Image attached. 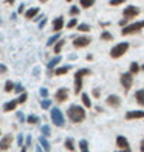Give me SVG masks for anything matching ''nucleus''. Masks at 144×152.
Returning a JSON list of instances; mask_svg holds the SVG:
<instances>
[{
  "mask_svg": "<svg viewBox=\"0 0 144 152\" xmlns=\"http://www.w3.org/2000/svg\"><path fill=\"white\" fill-rule=\"evenodd\" d=\"M64 45H65V39H58L57 41V44L54 45V54H61V51H62V48H64Z\"/></svg>",
  "mask_w": 144,
  "mask_h": 152,
  "instance_id": "23",
  "label": "nucleus"
},
{
  "mask_svg": "<svg viewBox=\"0 0 144 152\" xmlns=\"http://www.w3.org/2000/svg\"><path fill=\"white\" fill-rule=\"evenodd\" d=\"M71 71V65H65V66H60V68H55L54 71V75L55 76H62V75H67L68 72Z\"/></svg>",
  "mask_w": 144,
  "mask_h": 152,
  "instance_id": "19",
  "label": "nucleus"
},
{
  "mask_svg": "<svg viewBox=\"0 0 144 152\" xmlns=\"http://www.w3.org/2000/svg\"><path fill=\"white\" fill-rule=\"evenodd\" d=\"M20 152H27V148H26V147H21V148H20Z\"/></svg>",
  "mask_w": 144,
  "mask_h": 152,
  "instance_id": "52",
  "label": "nucleus"
},
{
  "mask_svg": "<svg viewBox=\"0 0 144 152\" xmlns=\"http://www.w3.org/2000/svg\"><path fill=\"white\" fill-rule=\"evenodd\" d=\"M140 69H141V71H144V65H141V66H140Z\"/></svg>",
  "mask_w": 144,
  "mask_h": 152,
  "instance_id": "56",
  "label": "nucleus"
},
{
  "mask_svg": "<svg viewBox=\"0 0 144 152\" xmlns=\"http://www.w3.org/2000/svg\"><path fill=\"white\" fill-rule=\"evenodd\" d=\"M38 142L41 144V148H43L45 152H51V145H50V142H48V140H47L44 135L40 137V138H38Z\"/></svg>",
  "mask_w": 144,
  "mask_h": 152,
  "instance_id": "20",
  "label": "nucleus"
},
{
  "mask_svg": "<svg viewBox=\"0 0 144 152\" xmlns=\"http://www.w3.org/2000/svg\"><path fill=\"white\" fill-rule=\"evenodd\" d=\"M67 115H68V118L71 120L72 123L78 124V123L85 121V118H86V111H85V109H83L82 106L71 104V106L68 107V110H67Z\"/></svg>",
  "mask_w": 144,
  "mask_h": 152,
  "instance_id": "1",
  "label": "nucleus"
},
{
  "mask_svg": "<svg viewBox=\"0 0 144 152\" xmlns=\"http://www.w3.org/2000/svg\"><path fill=\"white\" fill-rule=\"evenodd\" d=\"M17 99L14 100H10V102H7V103L3 104V110H4L6 113H10V111H14L17 109Z\"/></svg>",
  "mask_w": 144,
  "mask_h": 152,
  "instance_id": "14",
  "label": "nucleus"
},
{
  "mask_svg": "<svg viewBox=\"0 0 144 152\" xmlns=\"http://www.w3.org/2000/svg\"><path fill=\"white\" fill-rule=\"evenodd\" d=\"M58 39H61V34H60V33H55L54 35H52V37L48 38V41H47V47H54Z\"/></svg>",
  "mask_w": 144,
  "mask_h": 152,
  "instance_id": "22",
  "label": "nucleus"
},
{
  "mask_svg": "<svg viewBox=\"0 0 144 152\" xmlns=\"http://www.w3.org/2000/svg\"><path fill=\"white\" fill-rule=\"evenodd\" d=\"M11 144H13V135L11 134L4 135L0 140V151H7L11 147Z\"/></svg>",
  "mask_w": 144,
  "mask_h": 152,
  "instance_id": "11",
  "label": "nucleus"
},
{
  "mask_svg": "<svg viewBox=\"0 0 144 152\" xmlns=\"http://www.w3.org/2000/svg\"><path fill=\"white\" fill-rule=\"evenodd\" d=\"M64 147H65V149H68L69 152H75V149H76V147H75V141H73L72 138H67V140H65Z\"/></svg>",
  "mask_w": 144,
  "mask_h": 152,
  "instance_id": "21",
  "label": "nucleus"
},
{
  "mask_svg": "<svg viewBox=\"0 0 144 152\" xmlns=\"http://www.w3.org/2000/svg\"><path fill=\"white\" fill-rule=\"evenodd\" d=\"M68 97H69V90L67 87H60L55 92V100L58 103H64Z\"/></svg>",
  "mask_w": 144,
  "mask_h": 152,
  "instance_id": "9",
  "label": "nucleus"
},
{
  "mask_svg": "<svg viewBox=\"0 0 144 152\" xmlns=\"http://www.w3.org/2000/svg\"><path fill=\"white\" fill-rule=\"evenodd\" d=\"M51 120H52L54 125H57V127H64L65 125L64 114H62V111L58 107H52L51 109Z\"/></svg>",
  "mask_w": 144,
  "mask_h": 152,
  "instance_id": "4",
  "label": "nucleus"
},
{
  "mask_svg": "<svg viewBox=\"0 0 144 152\" xmlns=\"http://www.w3.org/2000/svg\"><path fill=\"white\" fill-rule=\"evenodd\" d=\"M120 83H122L123 89L129 92L130 90V87L133 86V75L130 73V72H124L120 75Z\"/></svg>",
  "mask_w": 144,
  "mask_h": 152,
  "instance_id": "6",
  "label": "nucleus"
},
{
  "mask_svg": "<svg viewBox=\"0 0 144 152\" xmlns=\"http://www.w3.org/2000/svg\"><path fill=\"white\" fill-rule=\"evenodd\" d=\"M86 59H88V61H92V59H93V56H92V55H88V56H86Z\"/></svg>",
  "mask_w": 144,
  "mask_h": 152,
  "instance_id": "53",
  "label": "nucleus"
},
{
  "mask_svg": "<svg viewBox=\"0 0 144 152\" xmlns=\"http://www.w3.org/2000/svg\"><path fill=\"white\" fill-rule=\"evenodd\" d=\"M17 118L20 120V121H26V117H24V114H21V113H17Z\"/></svg>",
  "mask_w": 144,
  "mask_h": 152,
  "instance_id": "46",
  "label": "nucleus"
},
{
  "mask_svg": "<svg viewBox=\"0 0 144 152\" xmlns=\"http://www.w3.org/2000/svg\"><path fill=\"white\" fill-rule=\"evenodd\" d=\"M65 26V23H64V17H57L54 23H52V30L55 31V33H60L62 28Z\"/></svg>",
  "mask_w": 144,
  "mask_h": 152,
  "instance_id": "13",
  "label": "nucleus"
},
{
  "mask_svg": "<svg viewBox=\"0 0 144 152\" xmlns=\"http://www.w3.org/2000/svg\"><path fill=\"white\" fill-rule=\"evenodd\" d=\"M129 48H130V44L129 42H119L116 44L113 48L110 49V56L113 58V59H117V58H122L123 55L126 54L129 51Z\"/></svg>",
  "mask_w": 144,
  "mask_h": 152,
  "instance_id": "2",
  "label": "nucleus"
},
{
  "mask_svg": "<svg viewBox=\"0 0 144 152\" xmlns=\"http://www.w3.org/2000/svg\"><path fill=\"white\" fill-rule=\"evenodd\" d=\"M41 132H43V135L45 137V138H48V137L51 135V128H50V125H43L41 127Z\"/></svg>",
  "mask_w": 144,
  "mask_h": 152,
  "instance_id": "33",
  "label": "nucleus"
},
{
  "mask_svg": "<svg viewBox=\"0 0 144 152\" xmlns=\"http://www.w3.org/2000/svg\"><path fill=\"white\" fill-rule=\"evenodd\" d=\"M35 151H37V152H43V151H41V148H40L38 145H37V147H35Z\"/></svg>",
  "mask_w": 144,
  "mask_h": 152,
  "instance_id": "54",
  "label": "nucleus"
},
{
  "mask_svg": "<svg viewBox=\"0 0 144 152\" xmlns=\"http://www.w3.org/2000/svg\"><path fill=\"white\" fill-rule=\"evenodd\" d=\"M45 1H48V0H40V3H45Z\"/></svg>",
  "mask_w": 144,
  "mask_h": 152,
  "instance_id": "55",
  "label": "nucleus"
},
{
  "mask_svg": "<svg viewBox=\"0 0 144 152\" xmlns=\"http://www.w3.org/2000/svg\"><path fill=\"white\" fill-rule=\"evenodd\" d=\"M139 14H140V9L137 6H133V4L124 7V10H123V17L127 18V20H132L134 17H137Z\"/></svg>",
  "mask_w": 144,
  "mask_h": 152,
  "instance_id": "7",
  "label": "nucleus"
},
{
  "mask_svg": "<svg viewBox=\"0 0 144 152\" xmlns=\"http://www.w3.org/2000/svg\"><path fill=\"white\" fill-rule=\"evenodd\" d=\"M140 152H144V138L140 142Z\"/></svg>",
  "mask_w": 144,
  "mask_h": 152,
  "instance_id": "49",
  "label": "nucleus"
},
{
  "mask_svg": "<svg viewBox=\"0 0 144 152\" xmlns=\"http://www.w3.org/2000/svg\"><path fill=\"white\" fill-rule=\"evenodd\" d=\"M124 118L132 121V120H140L144 118V110H130L124 114Z\"/></svg>",
  "mask_w": 144,
  "mask_h": 152,
  "instance_id": "10",
  "label": "nucleus"
},
{
  "mask_svg": "<svg viewBox=\"0 0 144 152\" xmlns=\"http://www.w3.org/2000/svg\"><path fill=\"white\" fill-rule=\"evenodd\" d=\"M45 26H47V17H44V18H43V21L38 24V27H40V28H44Z\"/></svg>",
  "mask_w": 144,
  "mask_h": 152,
  "instance_id": "43",
  "label": "nucleus"
},
{
  "mask_svg": "<svg viewBox=\"0 0 144 152\" xmlns=\"http://www.w3.org/2000/svg\"><path fill=\"white\" fill-rule=\"evenodd\" d=\"M7 4H14V0H4Z\"/></svg>",
  "mask_w": 144,
  "mask_h": 152,
  "instance_id": "50",
  "label": "nucleus"
},
{
  "mask_svg": "<svg viewBox=\"0 0 144 152\" xmlns=\"http://www.w3.org/2000/svg\"><path fill=\"white\" fill-rule=\"evenodd\" d=\"M78 26V18L76 17H72L71 20L67 23V28H73V27H76Z\"/></svg>",
  "mask_w": 144,
  "mask_h": 152,
  "instance_id": "35",
  "label": "nucleus"
},
{
  "mask_svg": "<svg viewBox=\"0 0 144 152\" xmlns=\"http://www.w3.org/2000/svg\"><path fill=\"white\" fill-rule=\"evenodd\" d=\"M141 71V69H140V65L139 64H137V62H132V64H130V68H129V72H130V73H132V75H137V73H139V72Z\"/></svg>",
  "mask_w": 144,
  "mask_h": 152,
  "instance_id": "25",
  "label": "nucleus"
},
{
  "mask_svg": "<svg viewBox=\"0 0 144 152\" xmlns=\"http://www.w3.org/2000/svg\"><path fill=\"white\" fill-rule=\"evenodd\" d=\"M23 141H24V137H23L21 134H20V135L17 137V145H18L20 148L23 147Z\"/></svg>",
  "mask_w": 144,
  "mask_h": 152,
  "instance_id": "42",
  "label": "nucleus"
},
{
  "mask_svg": "<svg viewBox=\"0 0 144 152\" xmlns=\"http://www.w3.org/2000/svg\"><path fill=\"white\" fill-rule=\"evenodd\" d=\"M24 9H26V6L24 4H20V7H18V11H17V13H18V14H23V13H24Z\"/></svg>",
  "mask_w": 144,
  "mask_h": 152,
  "instance_id": "47",
  "label": "nucleus"
},
{
  "mask_svg": "<svg viewBox=\"0 0 144 152\" xmlns=\"http://www.w3.org/2000/svg\"><path fill=\"white\" fill-rule=\"evenodd\" d=\"M116 152H132V149L129 148V149H120V151H116Z\"/></svg>",
  "mask_w": 144,
  "mask_h": 152,
  "instance_id": "51",
  "label": "nucleus"
},
{
  "mask_svg": "<svg viewBox=\"0 0 144 152\" xmlns=\"http://www.w3.org/2000/svg\"><path fill=\"white\" fill-rule=\"evenodd\" d=\"M123 3H126V0H109V4L110 6H120Z\"/></svg>",
  "mask_w": 144,
  "mask_h": 152,
  "instance_id": "39",
  "label": "nucleus"
},
{
  "mask_svg": "<svg viewBox=\"0 0 144 152\" xmlns=\"http://www.w3.org/2000/svg\"><path fill=\"white\" fill-rule=\"evenodd\" d=\"M100 39H102V41H113V35H112L109 31H102Z\"/></svg>",
  "mask_w": 144,
  "mask_h": 152,
  "instance_id": "31",
  "label": "nucleus"
},
{
  "mask_svg": "<svg viewBox=\"0 0 144 152\" xmlns=\"http://www.w3.org/2000/svg\"><path fill=\"white\" fill-rule=\"evenodd\" d=\"M134 99H136V102L139 106L144 107V89H139L137 92L134 93Z\"/></svg>",
  "mask_w": 144,
  "mask_h": 152,
  "instance_id": "16",
  "label": "nucleus"
},
{
  "mask_svg": "<svg viewBox=\"0 0 144 152\" xmlns=\"http://www.w3.org/2000/svg\"><path fill=\"white\" fill-rule=\"evenodd\" d=\"M76 28H78V31H82V33H89V31H90V26H89V24H85V23L78 24Z\"/></svg>",
  "mask_w": 144,
  "mask_h": 152,
  "instance_id": "32",
  "label": "nucleus"
},
{
  "mask_svg": "<svg viewBox=\"0 0 144 152\" xmlns=\"http://www.w3.org/2000/svg\"><path fill=\"white\" fill-rule=\"evenodd\" d=\"M0 134H1V131H0Z\"/></svg>",
  "mask_w": 144,
  "mask_h": 152,
  "instance_id": "58",
  "label": "nucleus"
},
{
  "mask_svg": "<svg viewBox=\"0 0 144 152\" xmlns=\"http://www.w3.org/2000/svg\"><path fill=\"white\" fill-rule=\"evenodd\" d=\"M40 96H41L43 99H47V97H48V89L41 87V89H40Z\"/></svg>",
  "mask_w": 144,
  "mask_h": 152,
  "instance_id": "38",
  "label": "nucleus"
},
{
  "mask_svg": "<svg viewBox=\"0 0 144 152\" xmlns=\"http://www.w3.org/2000/svg\"><path fill=\"white\" fill-rule=\"evenodd\" d=\"M119 24H120L122 27H126V26H127V24H129V20H127V18H123V20H122V21H120V23H119Z\"/></svg>",
  "mask_w": 144,
  "mask_h": 152,
  "instance_id": "45",
  "label": "nucleus"
},
{
  "mask_svg": "<svg viewBox=\"0 0 144 152\" xmlns=\"http://www.w3.org/2000/svg\"><path fill=\"white\" fill-rule=\"evenodd\" d=\"M67 1H69V3H71V1H72V0H67Z\"/></svg>",
  "mask_w": 144,
  "mask_h": 152,
  "instance_id": "57",
  "label": "nucleus"
},
{
  "mask_svg": "<svg viewBox=\"0 0 144 152\" xmlns=\"http://www.w3.org/2000/svg\"><path fill=\"white\" fill-rule=\"evenodd\" d=\"M40 14V7H31V9H28L26 13H24V16L27 20H34V17L38 16Z\"/></svg>",
  "mask_w": 144,
  "mask_h": 152,
  "instance_id": "15",
  "label": "nucleus"
},
{
  "mask_svg": "<svg viewBox=\"0 0 144 152\" xmlns=\"http://www.w3.org/2000/svg\"><path fill=\"white\" fill-rule=\"evenodd\" d=\"M6 72H7V66L0 64V73H6Z\"/></svg>",
  "mask_w": 144,
  "mask_h": 152,
  "instance_id": "44",
  "label": "nucleus"
},
{
  "mask_svg": "<svg viewBox=\"0 0 144 152\" xmlns=\"http://www.w3.org/2000/svg\"><path fill=\"white\" fill-rule=\"evenodd\" d=\"M143 28H144V20H141V21H136V23H129L126 27L122 28V35L137 34V33H140Z\"/></svg>",
  "mask_w": 144,
  "mask_h": 152,
  "instance_id": "3",
  "label": "nucleus"
},
{
  "mask_svg": "<svg viewBox=\"0 0 144 152\" xmlns=\"http://www.w3.org/2000/svg\"><path fill=\"white\" fill-rule=\"evenodd\" d=\"M27 99H28V94L24 92V93H21V94H18V97H17V103L18 104L26 103V102H27Z\"/></svg>",
  "mask_w": 144,
  "mask_h": 152,
  "instance_id": "34",
  "label": "nucleus"
},
{
  "mask_svg": "<svg viewBox=\"0 0 144 152\" xmlns=\"http://www.w3.org/2000/svg\"><path fill=\"white\" fill-rule=\"evenodd\" d=\"M75 77H73V85H75V94H79V92L82 90V79L83 77H81V76L78 75H73Z\"/></svg>",
  "mask_w": 144,
  "mask_h": 152,
  "instance_id": "18",
  "label": "nucleus"
},
{
  "mask_svg": "<svg viewBox=\"0 0 144 152\" xmlns=\"http://www.w3.org/2000/svg\"><path fill=\"white\" fill-rule=\"evenodd\" d=\"M61 59H62L61 55H55V56H54V58H52V59L47 64V69H48V71H52V69H54V68H55V66L61 62Z\"/></svg>",
  "mask_w": 144,
  "mask_h": 152,
  "instance_id": "17",
  "label": "nucleus"
},
{
  "mask_svg": "<svg viewBox=\"0 0 144 152\" xmlns=\"http://www.w3.org/2000/svg\"><path fill=\"white\" fill-rule=\"evenodd\" d=\"M30 145H31V137H27L26 138V148L30 147Z\"/></svg>",
  "mask_w": 144,
  "mask_h": 152,
  "instance_id": "48",
  "label": "nucleus"
},
{
  "mask_svg": "<svg viewBox=\"0 0 144 152\" xmlns=\"http://www.w3.org/2000/svg\"><path fill=\"white\" fill-rule=\"evenodd\" d=\"M14 86H16V83H13L11 80H7V82L4 83V92H6V93L14 92Z\"/></svg>",
  "mask_w": 144,
  "mask_h": 152,
  "instance_id": "29",
  "label": "nucleus"
},
{
  "mask_svg": "<svg viewBox=\"0 0 144 152\" xmlns=\"http://www.w3.org/2000/svg\"><path fill=\"white\" fill-rule=\"evenodd\" d=\"M92 42V37H89V35H78V37L73 38V42L72 45L75 47V48H85V47H88L89 44Z\"/></svg>",
  "mask_w": 144,
  "mask_h": 152,
  "instance_id": "5",
  "label": "nucleus"
},
{
  "mask_svg": "<svg viewBox=\"0 0 144 152\" xmlns=\"http://www.w3.org/2000/svg\"><path fill=\"white\" fill-rule=\"evenodd\" d=\"M51 107V102L48 100V99H43L41 100V109L43 110H48Z\"/></svg>",
  "mask_w": 144,
  "mask_h": 152,
  "instance_id": "36",
  "label": "nucleus"
},
{
  "mask_svg": "<svg viewBox=\"0 0 144 152\" xmlns=\"http://www.w3.org/2000/svg\"><path fill=\"white\" fill-rule=\"evenodd\" d=\"M116 145L120 148V149H129V148H130V145H129V140L123 135H119L116 138Z\"/></svg>",
  "mask_w": 144,
  "mask_h": 152,
  "instance_id": "12",
  "label": "nucleus"
},
{
  "mask_svg": "<svg viewBox=\"0 0 144 152\" xmlns=\"http://www.w3.org/2000/svg\"><path fill=\"white\" fill-rule=\"evenodd\" d=\"M14 92L18 93V94L24 93V87H23V85H16V86H14Z\"/></svg>",
  "mask_w": 144,
  "mask_h": 152,
  "instance_id": "40",
  "label": "nucleus"
},
{
  "mask_svg": "<svg viewBox=\"0 0 144 152\" xmlns=\"http://www.w3.org/2000/svg\"><path fill=\"white\" fill-rule=\"evenodd\" d=\"M92 94H93L95 99H99V97H100V90L98 89V87H95L93 90H92Z\"/></svg>",
  "mask_w": 144,
  "mask_h": 152,
  "instance_id": "41",
  "label": "nucleus"
},
{
  "mask_svg": "<svg viewBox=\"0 0 144 152\" xmlns=\"http://www.w3.org/2000/svg\"><path fill=\"white\" fill-rule=\"evenodd\" d=\"M81 99H82V103L86 109H90V107H92V102H90V97H89L88 93H82V94H81Z\"/></svg>",
  "mask_w": 144,
  "mask_h": 152,
  "instance_id": "24",
  "label": "nucleus"
},
{
  "mask_svg": "<svg viewBox=\"0 0 144 152\" xmlns=\"http://www.w3.org/2000/svg\"><path fill=\"white\" fill-rule=\"evenodd\" d=\"M75 75L81 76V77H85V76H90V75H92V71H90V69H86V68H82V69H79V71L75 72Z\"/></svg>",
  "mask_w": 144,
  "mask_h": 152,
  "instance_id": "27",
  "label": "nucleus"
},
{
  "mask_svg": "<svg viewBox=\"0 0 144 152\" xmlns=\"http://www.w3.org/2000/svg\"><path fill=\"white\" fill-rule=\"evenodd\" d=\"M79 151L81 152H89V144L86 140H81L79 141Z\"/></svg>",
  "mask_w": 144,
  "mask_h": 152,
  "instance_id": "28",
  "label": "nucleus"
},
{
  "mask_svg": "<svg viewBox=\"0 0 144 152\" xmlns=\"http://www.w3.org/2000/svg\"><path fill=\"white\" fill-rule=\"evenodd\" d=\"M106 104L109 107H113V109H119L120 104H122V99H120V96H117V94H109L107 99H106Z\"/></svg>",
  "mask_w": 144,
  "mask_h": 152,
  "instance_id": "8",
  "label": "nucleus"
},
{
  "mask_svg": "<svg viewBox=\"0 0 144 152\" xmlns=\"http://www.w3.org/2000/svg\"><path fill=\"white\" fill-rule=\"evenodd\" d=\"M26 121H27L28 124L31 125H35L40 123V117H37V115H34V114H31V115H28L27 118H26Z\"/></svg>",
  "mask_w": 144,
  "mask_h": 152,
  "instance_id": "30",
  "label": "nucleus"
},
{
  "mask_svg": "<svg viewBox=\"0 0 144 152\" xmlns=\"http://www.w3.org/2000/svg\"><path fill=\"white\" fill-rule=\"evenodd\" d=\"M79 4L82 9H90L95 4V0H79Z\"/></svg>",
  "mask_w": 144,
  "mask_h": 152,
  "instance_id": "26",
  "label": "nucleus"
},
{
  "mask_svg": "<svg viewBox=\"0 0 144 152\" xmlns=\"http://www.w3.org/2000/svg\"><path fill=\"white\" fill-rule=\"evenodd\" d=\"M79 13H81V10H79V7H78V6H72L71 9H69V14H71V16H78V14H79Z\"/></svg>",
  "mask_w": 144,
  "mask_h": 152,
  "instance_id": "37",
  "label": "nucleus"
}]
</instances>
